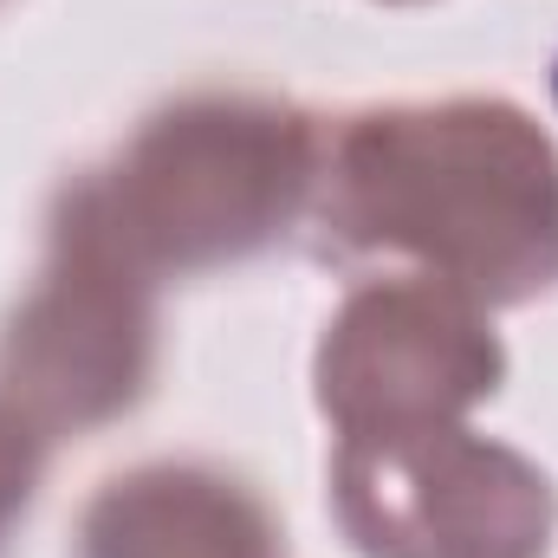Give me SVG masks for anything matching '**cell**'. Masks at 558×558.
Listing matches in <instances>:
<instances>
[{"instance_id":"cell-7","label":"cell","mask_w":558,"mask_h":558,"mask_svg":"<svg viewBox=\"0 0 558 558\" xmlns=\"http://www.w3.org/2000/svg\"><path fill=\"white\" fill-rule=\"evenodd\" d=\"M46 428L20 416L7 397H0V539L13 533V520L26 513L33 487H39V468H46Z\"/></svg>"},{"instance_id":"cell-6","label":"cell","mask_w":558,"mask_h":558,"mask_svg":"<svg viewBox=\"0 0 558 558\" xmlns=\"http://www.w3.org/2000/svg\"><path fill=\"white\" fill-rule=\"evenodd\" d=\"M78 558H286V533L247 481L208 461H143L92 494Z\"/></svg>"},{"instance_id":"cell-2","label":"cell","mask_w":558,"mask_h":558,"mask_svg":"<svg viewBox=\"0 0 558 558\" xmlns=\"http://www.w3.org/2000/svg\"><path fill=\"white\" fill-rule=\"evenodd\" d=\"M325 131L279 98L195 92L149 111L131 143L65 182L72 202L149 279L260 254L312 202Z\"/></svg>"},{"instance_id":"cell-4","label":"cell","mask_w":558,"mask_h":558,"mask_svg":"<svg viewBox=\"0 0 558 558\" xmlns=\"http://www.w3.org/2000/svg\"><path fill=\"white\" fill-rule=\"evenodd\" d=\"M156 364V279L72 202L52 208L46 267L0 331V397L46 435L124 416Z\"/></svg>"},{"instance_id":"cell-5","label":"cell","mask_w":558,"mask_h":558,"mask_svg":"<svg viewBox=\"0 0 558 558\" xmlns=\"http://www.w3.org/2000/svg\"><path fill=\"white\" fill-rule=\"evenodd\" d=\"M318 410L338 435L468 422L481 397L500 390L507 351L487 305L422 274L357 286L318 344Z\"/></svg>"},{"instance_id":"cell-3","label":"cell","mask_w":558,"mask_h":558,"mask_svg":"<svg viewBox=\"0 0 558 558\" xmlns=\"http://www.w3.org/2000/svg\"><path fill=\"white\" fill-rule=\"evenodd\" d=\"M331 500L364 558H546L558 526L546 468L468 422L338 435Z\"/></svg>"},{"instance_id":"cell-1","label":"cell","mask_w":558,"mask_h":558,"mask_svg":"<svg viewBox=\"0 0 558 558\" xmlns=\"http://www.w3.org/2000/svg\"><path fill=\"white\" fill-rule=\"evenodd\" d=\"M318 228L344 254H390L474 305L558 286V143L507 98L377 105L318 149Z\"/></svg>"}]
</instances>
